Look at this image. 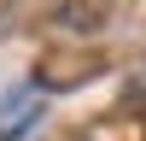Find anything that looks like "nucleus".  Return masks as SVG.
I'll return each mask as SVG.
<instances>
[]
</instances>
